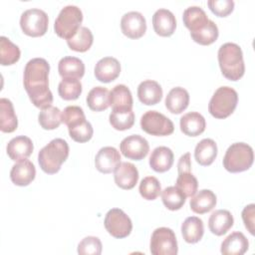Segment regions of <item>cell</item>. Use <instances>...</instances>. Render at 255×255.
<instances>
[{
	"label": "cell",
	"mask_w": 255,
	"mask_h": 255,
	"mask_svg": "<svg viewBox=\"0 0 255 255\" xmlns=\"http://www.w3.org/2000/svg\"><path fill=\"white\" fill-rule=\"evenodd\" d=\"M190 208L197 214H204L212 210L216 205V195L210 189H201L191 196Z\"/></svg>",
	"instance_id": "26"
},
{
	"label": "cell",
	"mask_w": 255,
	"mask_h": 255,
	"mask_svg": "<svg viewBox=\"0 0 255 255\" xmlns=\"http://www.w3.org/2000/svg\"><path fill=\"white\" fill-rule=\"evenodd\" d=\"M238 94L227 86L219 87L208 104V112L215 119H225L229 117L237 107Z\"/></svg>",
	"instance_id": "6"
},
{
	"label": "cell",
	"mask_w": 255,
	"mask_h": 255,
	"mask_svg": "<svg viewBox=\"0 0 255 255\" xmlns=\"http://www.w3.org/2000/svg\"><path fill=\"white\" fill-rule=\"evenodd\" d=\"M161 199L167 209L175 211L184 205L186 196L176 186H168L161 191Z\"/></svg>",
	"instance_id": "36"
},
{
	"label": "cell",
	"mask_w": 255,
	"mask_h": 255,
	"mask_svg": "<svg viewBox=\"0 0 255 255\" xmlns=\"http://www.w3.org/2000/svg\"><path fill=\"white\" fill-rule=\"evenodd\" d=\"M140 128L148 134L163 136L169 135L174 130L170 119L157 111H147L140 118Z\"/></svg>",
	"instance_id": "10"
},
{
	"label": "cell",
	"mask_w": 255,
	"mask_h": 255,
	"mask_svg": "<svg viewBox=\"0 0 255 255\" xmlns=\"http://www.w3.org/2000/svg\"><path fill=\"white\" fill-rule=\"evenodd\" d=\"M181 234L185 242L197 243L204 234L203 221L196 216L187 217L181 224Z\"/></svg>",
	"instance_id": "30"
},
{
	"label": "cell",
	"mask_w": 255,
	"mask_h": 255,
	"mask_svg": "<svg viewBox=\"0 0 255 255\" xmlns=\"http://www.w3.org/2000/svg\"><path fill=\"white\" fill-rule=\"evenodd\" d=\"M182 20L184 26L190 33L196 32L203 28L209 21L205 11L199 6H190L183 11Z\"/></svg>",
	"instance_id": "27"
},
{
	"label": "cell",
	"mask_w": 255,
	"mask_h": 255,
	"mask_svg": "<svg viewBox=\"0 0 255 255\" xmlns=\"http://www.w3.org/2000/svg\"><path fill=\"white\" fill-rule=\"evenodd\" d=\"M49 25L48 15L39 8L25 10L20 17V27L24 34L31 37L43 36Z\"/></svg>",
	"instance_id": "8"
},
{
	"label": "cell",
	"mask_w": 255,
	"mask_h": 255,
	"mask_svg": "<svg viewBox=\"0 0 255 255\" xmlns=\"http://www.w3.org/2000/svg\"><path fill=\"white\" fill-rule=\"evenodd\" d=\"M188 104L189 94L181 87L172 88L165 98V107L171 114H181L188 107Z\"/></svg>",
	"instance_id": "25"
},
{
	"label": "cell",
	"mask_w": 255,
	"mask_h": 255,
	"mask_svg": "<svg viewBox=\"0 0 255 255\" xmlns=\"http://www.w3.org/2000/svg\"><path fill=\"white\" fill-rule=\"evenodd\" d=\"M174 155L167 146L155 147L149 156V165L156 172H165L173 164Z\"/></svg>",
	"instance_id": "24"
},
{
	"label": "cell",
	"mask_w": 255,
	"mask_h": 255,
	"mask_svg": "<svg viewBox=\"0 0 255 255\" xmlns=\"http://www.w3.org/2000/svg\"><path fill=\"white\" fill-rule=\"evenodd\" d=\"M82 21V10L76 5H67L61 9L55 20V33L60 38L69 40L81 28Z\"/></svg>",
	"instance_id": "7"
},
{
	"label": "cell",
	"mask_w": 255,
	"mask_h": 255,
	"mask_svg": "<svg viewBox=\"0 0 255 255\" xmlns=\"http://www.w3.org/2000/svg\"><path fill=\"white\" fill-rule=\"evenodd\" d=\"M154 32L161 37L171 36L176 28V20L173 13L167 9L160 8L152 16Z\"/></svg>",
	"instance_id": "15"
},
{
	"label": "cell",
	"mask_w": 255,
	"mask_h": 255,
	"mask_svg": "<svg viewBox=\"0 0 255 255\" xmlns=\"http://www.w3.org/2000/svg\"><path fill=\"white\" fill-rule=\"evenodd\" d=\"M218 63L222 75L230 81H238L245 72L243 53L239 45L224 43L218 50Z\"/></svg>",
	"instance_id": "2"
},
{
	"label": "cell",
	"mask_w": 255,
	"mask_h": 255,
	"mask_svg": "<svg viewBox=\"0 0 255 255\" xmlns=\"http://www.w3.org/2000/svg\"><path fill=\"white\" fill-rule=\"evenodd\" d=\"M18 127L17 116L13 104L6 98L0 99V129L3 132H12Z\"/></svg>",
	"instance_id": "32"
},
{
	"label": "cell",
	"mask_w": 255,
	"mask_h": 255,
	"mask_svg": "<svg viewBox=\"0 0 255 255\" xmlns=\"http://www.w3.org/2000/svg\"><path fill=\"white\" fill-rule=\"evenodd\" d=\"M38 121L44 129H55L62 123V113L58 108L49 106L39 113Z\"/></svg>",
	"instance_id": "38"
},
{
	"label": "cell",
	"mask_w": 255,
	"mask_h": 255,
	"mask_svg": "<svg viewBox=\"0 0 255 255\" xmlns=\"http://www.w3.org/2000/svg\"><path fill=\"white\" fill-rule=\"evenodd\" d=\"M102 242L96 236H88L82 239L78 245L80 255H100L102 253Z\"/></svg>",
	"instance_id": "43"
},
{
	"label": "cell",
	"mask_w": 255,
	"mask_h": 255,
	"mask_svg": "<svg viewBox=\"0 0 255 255\" xmlns=\"http://www.w3.org/2000/svg\"><path fill=\"white\" fill-rule=\"evenodd\" d=\"M104 225L106 230L118 239L128 237L132 229L130 218L120 208H112L107 212Z\"/></svg>",
	"instance_id": "11"
},
{
	"label": "cell",
	"mask_w": 255,
	"mask_h": 255,
	"mask_svg": "<svg viewBox=\"0 0 255 255\" xmlns=\"http://www.w3.org/2000/svg\"><path fill=\"white\" fill-rule=\"evenodd\" d=\"M50 65L43 58L28 61L24 69V88L32 104L45 109L53 103V94L49 89Z\"/></svg>",
	"instance_id": "1"
},
{
	"label": "cell",
	"mask_w": 255,
	"mask_h": 255,
	"mask_svg": "<svg viewBox=\"0 0 255 255\" xmlns=\"http://www.w3.org/2000/svg\"><path fill=\"white\" fill-rule=\"evenodd\" d=\"M21 56L20 49L7 37H0V63L2 66L15 64Z\"/></svg>",
	"instance_id": "35"
},
{
	"label": "cell",
	"mask_w": 255,
	"mask_h": 255,
	"mask_svg": "<svg viewBox=\"0 0 255 255\" xmlns=\"http://www.w3.org/2000/svg\"><path fill=\"white\" fill-rule=\"evenodd\" d=\"M109 120L115 129L126 130L133 126L134 114L132 110H112Z\"/></svg>",
	"instance_id": "37"
},
{
	"label": "cell",
	"mask_w": 255,
	"mask_h": 255,
	"mask_svg": "<svg viewBox=\"0 0 255 255\" xmlns=\"http://www.w3.org/2000/svg\"><path fill=\"white\" fill-rule=\"evenodd\" d=\"M217 156V144L211 138L201 139L195 146L194 158L202 166L210 165Z\"/></svg>",
	"instance_id": "28"
},
{
	"label": "cell",
	"mask_w": 255,
	"mask_h": 255,
	"mask_svg": "<svg viewBox=\"0 0 255 255\" xmlns=\"http://www.w3.org/2000/svg\"><path fill=\"white\" fill-rule=\"evenodd\" d=\"M218 34L219 32L217 25L209 19V21L203 28L199 29L196 32L190 33V36L194 42L206 46L214 43L218 38Z\"/></svg>",
	"instance_id": "40"
},
{
	"label": "cell",
	"mask_w": 255,
	"mask_h": 255,
	"mask_svg": "<svg viewBox=\"0 0 255 255\" xmlns=\"http://www.w3.org/2000/svg\"><path fill=\"white\" fill-rule=\"evenodd\" d=\"M94 41V36L91 30L85 26H81L78 32L69 40L67 44L69 48L76 52H86L88 51Z\"/></svg>",
	"instance_id": "34"
},
{
	"label": "cell",
	"mask_w": 255,
	"mask_h": 255,
	"mask_svg": "<svg viewBox=\"0 0 255 255\" xmlns=\"http://www.w3.org/2000/svg\"><path fill=\"white\" fill-rule=\"evenodd\" d=\"M252 147L245 142L232 143L223 157V166L229 172L236 173L249 169L253 163Z\"/></svg>",
	"instance_id": "5"
},
{
	"label": "cell",
	"mask_w": 255,
	"mask_h": 255,
	"mask_svg": "<svg viewBox=\"0 0 255 255\" xmlns=\"http://www.w3.org/2000/svg\"><path fill=\"white\" fill-rule=\"evenodd\" d=\"M138 191L143 199L154 200L161 193V186L156 177L146 176L141 179Z\"/></svg>",
	"instance_id": "42"
},
{
	"label": "cell",
	"mask_w": 255,
	"mask_h": 255,
	"mask_svg": "<svg viewBox=\"0 0 255 255\" xmlns=\"http://www.w3.org/2000/svg\"><path fill=\"white\" fill-rule=\"evenodd\" d=\"M180 129L188 136H197L205 130L204 117L197 112H190L180 118Z\"/></svg>",
	"instance_id": "21"
},
{
	"label": "cell",
	"mask_w": 255,
	"mask_h": 255,
	"mask_svg": "<svg viewBox=\"0 0 255 255\" xmlns=\"http://www.w3.org/2000/svg\"><path fill=\"white\" fill-rule=\"evenodd\" d=\"M36 168L32 161L23 159L15 163L10 170L11 181L18 186H27L35 178Z\"/></svg>",
	"instance_id": "18"
},
{
	"label": "cell",
	"mask_w": 255,
	"mask_h": 255,
	"mask_svg": "<svg viewBox=\"0 0 255 255\" xmlns=\"http://www.w3.org/2000/svg\"><path fill=\"white\" fill-rule=\"evenodd\" d=\"M68 156V142L63 138H54L39 151L38 162L44 172L54 174L60 170Z\"/></svg>",
	"instance_id": "4"
},
{
	"label": "cell",
	"mask_w": 255,
	"mask_h": 255,
	"mask_svg": "<svg viewBox=\"0 0 255 255\" xmlns=\"http://www.w3.org/2000/svg\"><path fill=\"white\" fill-rule=\"evenodd\" d=\"M110 104L113 110H132V96L126 85H117L110 92Z\"/></svg>",
	"instance_id": "31"
},
{
	"label": "cell",
	"mask_w": 255,
	"mask_h": 255,
	"mask_svg": "<svg viewBox=\"0 0 255 255\" xmlns=\"http://www.w3.org/2000/svg\"><path fill=\"white\" fill-rule=\"evenodd\" d=\"M121 73V64L114 57H105L99 60L95 66V77L102 83H111Z\"/></svg>",
	"instance_id": "16"
},
{
	"label": "cell",
	"mask_w": 255,
	"mask_h": 255,
	"mask_svg": "<svg viewBox=\"0 0 255 255\" xmlns=\"http://www.w3.org/2000/svg\"><path fill=\"white\" fill-rule=\"evenodd\" d=\"M87 104L94 112H102L107 110L111 106L109 90L101 86L93 88L87 96Z\"/></svg>",
	"instance_id": "33"
},
{
	"label": "cell",
	"mask_w": 255,
	"mask_h": 255,
	"mask_svg": "<svg viewBox=\"0 0 255 255\" xmlns=\"http://www.w3.org/2000/svg\"><path fill=\"white\" fill-rule=\"evenodd\" d=\"M175 186L179 188L185 194L186 197H191L197 191L198 181L190 170L181 171L178 172V176L175 181Z\"/></svg>",
	"instance_id": "41"
},
{
	"label": "cell",
	"mask_w": 255,
	"mask_h": 255,
	"mask_svg": "<svg viewBox=\"0 0 255 255\" xmlns=\"http://www.w3.org/2000/svg\"><path fill=\"white\" fill-rule=\"evenodd\" d=\"M242 219L245 227L250 232V234L254 235V217H255V205L253 203L245 206L242 210Z\"/></svg>",
	"instance_id": "45"
},
{
	"label": "cell",
	"mask_w": 255,
	"mask_h": 255,
	"mask_svg": "<svg viewBox=\"0 0 255 255\" xmlns=\"http://www.w3.org/2000/svg\"><path fill=\"white\" fill-rule=\"evenodd\" d=\"M115 182L122 189H131L138 180V170L130 162H121L115 169Z\"/></svg>",
	"instance_id": "17"
},
{
	"label": "cell",
	"mask_w": 255,
	"mask_h": 255,
	"mask_svg": "<svg viewBox=\"0 0 255 255\" xmlns=\"http://www.w3.org/2000/svg\"><path fill=\"white\" fill-rule=\"evenodd\" d=\"M249 247V242L242 232L235 231L229 234L221 243V253L223 255H242Z\"/></svg>",
	"instance_id": "22"
},
{
	"label": "cell",
	"mask_w": 255,
	"mask_h": 255,
	"mask_svg": "<svg viewBox=\"0 0 255 255\" xmlns=\"http://www.w3.org/2000/svg\"><path fill=\"white\" fill-rule=\"evenodd\" d=\"M137 97L143 105L153 106L160 102L162 98V89L157 82L153 80H145L137 87Z\"/></svg>",
	"instance_id": "20"
},
{
	"label": "cell",
	"mask_w": 255,
	"mask_h": 255,
	"mask_svg": "<svg viewBox=\"0 0 255 255\" xmlns=\"http://www.w3.org/2000/svg\"><path fill=\"white\" fill-rule=\"evenodd\" d=\"M59 96L66 101L77 100L82 93L80 80L74 78H63L58 86Z\"/></svg>",
	"instance_id": "39"
},
{
	"label": "cell",
	"mask_w": 255,
	"mask_h": 255,
	"mask_svg": "<svg viewBox=\"0 0 255 255\" xmlns=\"http://www.w3.org/2000/svg\"><path fill=\"white\" fill-rule=\"evenodd\" d=\"M149 249L152 255H176L178 247L173 230L167 227L156 228L151 234Z\"/></svg>",
	"instance_id": "9"
},
{
	"label": "cell",
	"mask_w": 255,
	"mask_h": 255,
	"mask_svg": "<svg viewBox=\"0 0 255 255\" xmlns=\"http://www.w3.org/2000/svg\"><path fill=\"white\" fill-rule=\"evenodd\" d=\"M191 170V159H190V153L186 152L182 154L179 157L178 163H177V171H188Z\"/></svg>",
	"instance_id": "46"
},
{
	"label": "cell",
	"mask_w": 255,
	"mask_h": 255,
	"mask_svg": "<svg viewBox=\"0 0 255 255\" xmlns=\"http://www.w3.org/2000/svg\"><path fill=\"white\" fill-rule=\"evenodd\" d=\"M34 149L33 142L26 135H18L13 137L7 143V154L14 161H20L29 157Z\"/></svg>",
	"instance_id": "19"
},
{
	"label": "cell",
	"mask_w": 255,
	"mask_h": 255,
	"mask_svg": "<svg viewBox=\"0 0 255 255\" xmlns=\"http://www.w3.org/2000/svg\"><path fill=\"white\" fill-rule=\"evenodd\" d=\"M207 5L209 9L218 17H226L234 9L233 0H209Z\"/></svg>",
	"instance_id": "44"
},
{
	"label": "cell",
	"mask_w": 255,
	"mask_h": 255,
	"mask_svg": "<svg viewBox=\"0 0 255 255\" xmlns=\"http://www.w3.org/2000/svg\"><path fill=\"white\" fill-rule=\"evenodd\" d=\"M122 32L130 39H138L146 31V21L144 16L137 11H130L121 19Z\"/></svg>",
	"instance_id": "13"
},
{
	"label": "cell",
	"mask_w": 255,
	"mask_h": 255,
	"mask_svg": "<svg viewBox=\"0 0 255 255\" xmlns=\"http://www.w3.org/2000/svg\"><path fill=\"white\" fill-rule=\"evenodd\" d=\"M233 223L234 218L230 211L226 209L215 210L208 219V227L210 231L217 236L225 234L233 226Z\"/></svg>",
	"instance_id": "23"
},
{
	"label": "cell",
	"mask_w": 255,
	"mask_h": 255,
	"mask_svg": "<svg viewBox=\"0 0 255 255\" xmlns=\"http://www.w3.org/2000/svg\"><path fill=\"white\" fill-rule=\"evenodd\" d=\"M58 71L62 78L80 79L85 74V64L77 57L67 56L59 61Z\"/></svg>",
	"instance_id": "29"
},
{
	"label": "cell",
	"mask_w": 255,
	"mask_h": 255,
	"mask_svg": "<svg viewBox=\"0 0 255 255\" xmlns=\"http://www.w3.org/2000/svg\"><path fill=\"white\" fill-rule=\"evenodd\" d=\"M120 149L124 156L132 160L143 159L148 151V141L139 134H130L125 137L120 143Z\"/></svg>",
	"instance_id": "12"
},
{
	"label": "cell",
	"mask_w": 255,
	"mask_h": 255,
	"mask_svg": "<svg viewBox=\"0 0 255 255\" xmlns=\"http://www.w3.org/2000/svg\"><path fill=\"white\" fill-rule=\"evenodd\" d=\"M121 163V154L113 146L102 147L95 157L96 168L102 173H111L115 171Z\"/></svg>",
	"instance_id": "14"
},
{
	"label": "cell",
	"mask_w": 255,
	"mask_h": 255,
	"mask_svg": "<svg viewBox=\"0 0 255 255\" xmlns=\"http://www.w3.org/2000/svg\"><path fill=\"white\" fill-rule=\"evenodd\" d=\"M62 123L68 127L71 138L77 142H86L93 136V127L86 120L83 109L78 106H68L64 109Z\"/></svg>",
	"instance_id": "3"
}]
</instances>
